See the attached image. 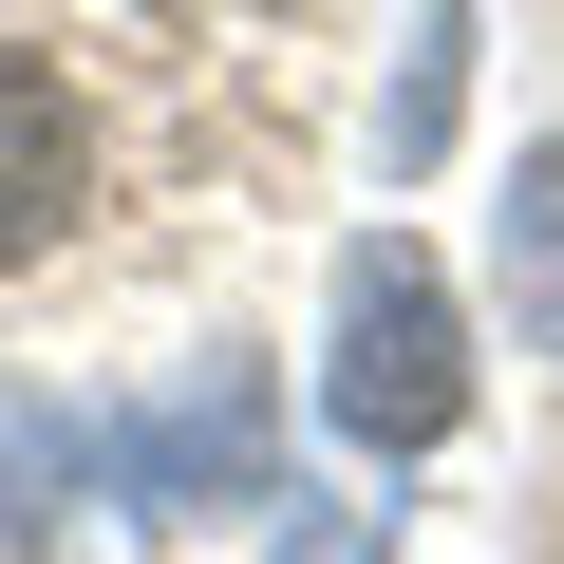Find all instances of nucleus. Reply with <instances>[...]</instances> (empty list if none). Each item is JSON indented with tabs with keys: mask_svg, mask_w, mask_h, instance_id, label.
I'll use <instances>...</instances> for the list:
<instances>
[{
	"mask_svg": "<svg viewBox=\"0 0 564 564\" xmlns=\"http://www.w3.org/2000/svg\"><path fill=\"white\" fill-rule=\"evenodd\" d=\"M321 414L358 433V452H433L452 414H470V339H452V282H433V245H358L339 263V377H321Z\"/></svg>",
	"mask_w": 564,
	"mask_h": 564,
	"instance_id": "f257e3e1",
	"label": "nucleus"
},
{
	"mask_svg": "<svg viewBox=\"0 0 564 564\" xmlns=\"http://www.w3.org/2000/svg\"><path fill=\"white\" fill-rule=\"evenodd\" d=\"M282 564H377V527H302V545H282Z\"/></svg>",
	"mask_w": 564,
	"mask_h": 564,
	"instance_id": "39448f33",
	"label": "nucleus"
},
{
	"mask_svg": "<svg viewBox=\"0 0 564 564\" xmlns=\"http://www.w3.org/2000/svg\"><path fill=\"white\" fill-rule=\"evenodd\" d=\"M76 188H95V132H76L57 57H20V39H0V263H39V245L76 226Z\"/></svg>",
	"mask_w": 564,
	"mask_h": 564,
	"instance_id": "f03ea898",
	"label": "nucleus"
},
{
	"mask_svg": "<svg viewBox=\"0 0 564 564\" xmlns=\"http://www.w3.org/2000/svg\"><path fill=\"white\" fill-rule=\"evenodd\" d=\"M452 57H470V20H452V0H433V20H414V76H395V170H433V132H452Z\"/></svg>",
	"mask_w": 564,
	"mask_h": 564,
	"instance_id": "20e7f679",
	"label": "nucleus"
},
{
	"mask_svg": "<svg viewBox=\"0 0 564 564\" xmlns=\"http://www.w3.org/2000/svg\"><path fill=\"white\" fill-rule=\"evenodd\" d=\"M508 321H527V339L564 358V132H545V151L508 170Z\"/></svg>",
	"mask_w": 564,
	"mask_h": 564,
	"instance_id": "7ed1b4c3",
	"label": "nucleus"
}]
</instances>
